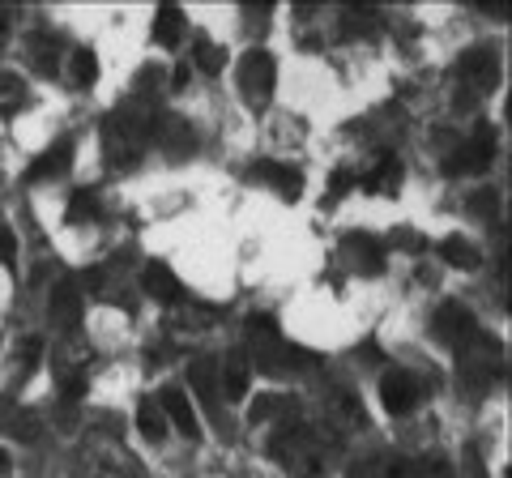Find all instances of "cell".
Instances as JSON below:
<instances>
[{
    "label": "cell",
    "instance_id": "obj_30",
    "mask_svg": "<svg viewBox=\"0 0 512 478\" xmlns=\"http://www.w3.org/2000/svg\"><path fill=\"white\" fill-rule=\"evenodd\" d=\"M94 218H99V201H94V193H73L69 222H94Z\"/></svg>",
    "mask_w": 512,
    "mask_h": 478
},
{
    "label": "cell",
    "instance_id": "obj_25",
    "mask_svg": "<svg viewBox=\"0 0 512 478\" xmlns=\"http://www.w3.org/2000/svg\"><path fill=\"white\" fill-rule=\"evenodd\" d=\"M137 427H141V436L154 440V444L167 436V414H163V406H158L154 397H146V402L137 406Z\"/></svg>",
    "mask_w": 512,
    "mask_h": 478
},
{
    "label": "cell",
    "instance_id": "obj_15",
    "mask_svg": "<svg viewBox=\"0 0 512 478\" xmlns=\"http://www.w3.org/2000/svg\"><path fill=\"white\" fill-rule=\"evenodd\" d=\"M141 286H146V295L158 299V304H180V299H184L180 278H175L171 265H163V261L146 265V274H141Z\"/></svg>",
    "mask_w": 512,
    "mask_h": 478
},
{
    "label": "cell",
    "instance_id": "obj_14",
    "mask_svg": "<svg viewBox=\"0 0 512 478\" xmlns=\"http://www.w3.org/2000/svg\"><path fill=\"white\" fill-rule=\"evenodd\" d=\"M218 380H222V393H227L231 402H244V397H248V385H252V363H248L244 350H231V355L222 359Z\"/></svg>",
    "mask_w": 512,
    "mask_h": 478
},
{
    "label": "cell",
    "instance_id": "obj_8",
    "mask_svg": "<svg viewBox=\"0 0 512 478\" xmlns=\"http://www.w3.org/2000/svg\"><path fill=\"white\" fill-rule=\"evenodd\" d=\"M150 146H158L167 158H188L192 150H197V133H192V124L180 120V116H163V120H154V137H150Z\"/></svg>",
    "mask_w": 512,
    "mask_h": 478
},
{
    "label": "cell",
    "instance_id": "obj_2",
    "mask_svg": "<svg viewBox=\"0 0 512 478\" xmlns=\"http://www.w3.org/2000/svg\"><path fill=\"white\" fill-rule=\"evenodd\" d=\"M269 449H274V457L295 478H316L320 466H325V440H320L312 427H303V423H286L282 432L269 440Z\"/></svg>",
    "mask_w": 512,
    "mask_h": 478
},
{
    "label": "cell",
    "instance_id": "obj_11",
    "mask_svg": "<svg viewBox=\"0 0 512 478\" xmlns=\"http://www.w3.org/2000/svg\"><path fill=\"white\" fill-rule=\"evenodd\" d=\"M252 180L265 184V188H274L282 201H295V197L303 193L299 167H286V163H256V167H252Z\"/></svg>",
    "mask_w": 512,
    "mask_h": 478
},
{
    "label": "cell",
    "instance_id": "obj_6",
    "mask_svg": "<svg viewBox=\"0 0 512 478\" xmlns=\"http://www.w3.org/2000/svg\"><path fill=\"white\" fill-rule=\"evenodd\" d=\"M457 82L466 94H491L500 86V56L491 47H474V52L457 60Z\"/></svg>",
    "mask_w": 512,
    "mask_h": 478
},
{
    "label": "cell",
    "instance_id": "obj_18",
    "mask_svg": "<svg viewBox=\"0 0 512 478\" xmlns=\"http://www.w3.org/2000/svg\"><path fill=\"white\" fill-rule=\"evenodd\" d=\"M346 257L359 274H380L384 269V248L376 244L372 235H346Z\"/></svg>",
    "mask_w": 512,
    "mask_h": 478
},
{
    "label": "cell",
    "instance_id": "obj_5",
    "mask_svg": "<svg viewBox=\"0 0 512 478\" xmlns=\"http://www.w3.org/2000/svg\"><path fill=\"white\" fill-rule=\"evenodd\" d=\"M457 359H461V372L474 389H487L495 380V368H500V342L483 338V333H474L466 346H457Z\"/></svg>",
    "mask_w": 512,
    "mask_h": 478
},
{
    "label": "cell",
    "instance_id": "obj_23",
    "mask_svg": "<svg viewBox=\"0 0 512 478\" xmlns=\"http://www.w3.org/2000/svg\"><path fill=\"white\" fill-rule=\"evenodd\" d=\"M440 257L453 265V269H478L483 265V252H478L470 239H461V235H448L444 244H440Z\"/></svg>",
    "mask_w": 512,
    "mask_h": 478
},
{
    "label": "cell",
    "instance_id": "obj_17",
    "mask_svg": "<svg viewBox=\"0 0 512 478\" xmlns=\"http://www.w3.org/2000/svg\"><path fill=\"white\" fill-rule=\"evenodd\" d=\"M397 184H402V163H397L393 154H384L376 158V167L363 175V193H372V197H384V193H397Z\"/></svg>",
    "mask_w": 512,
    "mask_h": 478
},
{
    "label": "cell",
    "instance_id": "obj_19",
    "mask_svg": "<svg viewBox=\"0 0 512 478\" xmlns=\"http://www.w3.org/2000/svg\"><path fill=\"white\" fill-rule=\"evenodd\" d=\"M384 478H453V470L440 457H410V461H389Z\"/></svg>",
    "mask_w": 512,
    "mask_h": 478
},
{
    "label": "cell",
    "instance_id": "obj_1",
    "mask_svg": "<svg viewBox=\"0 0 512 478\" xmlns=\"http://www.w3.org/2000/svg\"><path fill=\"white\" fill-rule=\"evenodd\" d=\"M154 137V116L141 107H124L116 116H107L103 124V150L111 167H137L150 150Z\"/></svg>",
    "mask_w": 512,
    "mask_h": 478
},
{
    "label": "cell",
    "instance_id": "obj_27",
    "mask_svg": "<svg viewBox=\"0 0 512 478\" xmlns=\"http://www.w3.org/2000/svg\"><path fill=\"white\" fill-rule=\"evenodd\" d=\"M39 359H43V342H39V338H26V342L18 346V355H13V376L26 380L30 372L39 368Z\"/></svg>",
    "mask_w": 512,
    "mask_h": 478
},
{
    "label": "cell",
    "instance_id": "obj_28",
    "mask_svg": "<svg viewBox=\"0 0 512 478\" xmlns=\"http://www.w3.org/2000/svg\"><path fill=\"white\" fill-rule=\"evenodd\" d=\"M192 60H197L201 73H222V65H227V52H222L218 43H192Z\"/></svg>",
    "mask_w": 512,
    "mask_h": 478
},
{
    "label": "cell",
    "instance_id": "obj_7",
    "mask_svg": "<svg viewBox=\"0 0 512 478\" xmlns=\"http://www.w3.org/2000/svg\"><path fill=\"white\" fill-rule=\"evenodd\" d=\"M431 333L444 342V346H466L474 333H478V321H474V312L466 304H440L436 312V321H431Z\"/></svg>",
    "mask_w": 512,
    "mask_h": 478
},
{
    "label": "cell",
    "instance_id": "obj_33",
    "mask_svg": "<svg viewBox=\"0 0 512 478\" xmlns=\"http://www.w3.org/2000/svg\"><path fill=\"white\" fill-rule=\"evenodd\" d=\"M13 257H18V248H13V235L0 231V265H13Z\"/></svg>",
    "mask_w": 512,
    "mask_h": 478
},
{
    "label": "cell",
    "instance_id": "obj_37",
    "mask_svg": "<svg viewBox=\"0 0 512 478\" xmlns=\"http://www.w3.org/2000/svg\"><path fill=\"white\" fill-rule=\"evenodd\" d=\"M9 470H13V457H9L5 449H0V474H9Z\"/></svg>",
    "mask_w": 512,
    "mask_h": 478
},
{
    "label": "cell",
    "instance_id": "obj_32",
    "mask_svg": "<svg viewBox=\"0 0 512 478\" xmlns=\"http://www.w3.org/2000/svg\"><path fill=\"white\" fill-rule=\"evenodd\" d=\"M22 99V82H18V73H5L0 69V103H18Z\"/></svg>",
    "mask_w": 512,
    "mask_h": 478
},
{
    "label": "cell",
    "instance_id": "obj_9",
    "mask_svg": "<svg viewBox=\"0 0 512 478\" xmlns=\"http://www.w3.org/2000/svg\"><path fill=\"white\" fill-rule=\"evenodd\" d=\"M47 312H52V325H60L64 333H73L82 325V312H86V299H82V286L77 282H56L52 286V299H47Z\"/></svg>",
    "mask_w": 512,
    "mask_h": 478
},
{
    "label": "cell",
    "instance_id": "obj_4",
    "mask_svg": "<svg viewBox=\"0 0 512 478\" xmlns=\"http://www.w3.org/2000/svg\"><path fill=\"white\" fill-rule=\"evenodd\" d=\"M491 158H495V124H474V133L461 141V150L448 158L444 171L448 175H483L491 167Z\"/></svg>",
    "mask_w": 512,
    "mask_h": 478
},
{
    "label": "cell",
    "instance_id": "obj_36",
    "mask_svg": "<svg viewBox=\"0 0 512 478\" xmlns=\"http://www.w3.org/2000/svg\"><path fill=\"white\" fill-rule=\"evenodd\" d=\"M9 39V9H0V43Z\"/></svg>",
    "mask_w": 512,
    "mask_h": 478
},
{
    "label": "cell",
    "instance_id": "obj_26",
    "mask_svg": "<svg viewBox=\"0 0 512 478\" xmlns=\"http://www.w3.org/2000/svg\"><path fill=\"white\" fill-rule=\"evenodd\" d=\"M69 73H73V86H94V77H99V60H94L90 47H73L69 52Z\"/></svg>",
    "mask_w": 512,
    "mask_h": 478
},
{
    "label": "cell",
    "instance_id": "obj_24",
    "mask_svg": "<svg viewBox=\"0 0 512 478\" xmlns=\"http://www.w3.org/2000/svg\"><path fill=\"white\" fill-rule=\"evenodd\" d=\"M26 52H30V65H35L39 73L52 77L56 73V60H60V43L52 35H30L26 39Z\"/></svg>",
    "mask_w": 512,
    "mask_h": 478
},
{
    "label": "cell",
    "instance_id": "obj_35",
    "mask_svg": "<svg viewBox=\"0 0 512 478\" xmlns=\"http://www.w3.org/2000/svg\"><path fill=\"white\" fill-rule=\"evenodd\" d=\"M184 82H188V65H184V69H175V77H171V90H184Z\"/></svg>",
    "mask_w": 512,
    "mask_h": 478
},
{
    "label": "cell",
    "instance_id": "obj_10",
    "mask_svg": "<svg viewBox=\"0 0 512 478\" xmlns=\"http://www.w3.org/2000/svg\"><path fill=\"white\" fill-rule=\"evenodd\" d=\"M380 402L389 414H410L414 406L423 402V385L410 372H389L380 380Z\"/></svg>",
    "mask_w": 512,
    "mask_h": 478
},
{
    "label": "cell",
    "instance_id": "obj_29",
    "mask_svg": "<svg viewBox=\"0 0 512 478\" xmlns=\"http://www.w3.org/2000/svg\"><path fill=\"white\" fill-rule=\"evenodd\" d=\"M278 410H295V402H286V397H278V393H261V397L252 402V423L274 419Z\"/></svg>",
    "mask_w": 512,
    "mask_h": 478
},
{
    "label": "cell",
    "instance_id": "obj_21",
    "mask_svg": "<svg viewBox=\"0 0 512 478\" xmlns=\"http://www.w3.org/2000/svg\"><path fill=\"white\" fill-rule=\"evenodd\" d=\"M376 30H380V13L372 5H346V13H342L346 39H363V35H376Z\"/></svg>",
    "mask_w": 512,
    "mask_h": 478
},
{
    "label": "cell",
    "instance_id": "obj_16",
    "mask_svg": "<svg viewBox=\"0 0 512 478\" xmlns=\"http://www.w3.org/2000/svg\"><path fill=\"white\" fill-rule=\"evenodd\" d=\"M73 167V146L69 141H56L52 150H43L35 163H30V180H60Z\"/></svg>",
    "mask_w": 512,
    "mask_h": 478
},
{
    "label": "cell",
    "instance_id": "obj_20",
    "mask_svg": "<svg viewBox=\"0 0 512 478\" xmlns=\"http://www.w3.org/2000/svg\"><path fill=\"white\" fill-rule=\"evenodd\" d=\"M188 385H192V393H197L205 406L214 410V406H218V363H214V359H192Z\"/></svg>",
    "mask_w": 512,
    "mask_h": 478
},
{
    "label": "cell",
    "instance_id": "obj_13",
    "mask_svg": "<svg viewBox=\"0 0 512 478\" xmlns=\"http://www.w3.org/2000/svg\"><path fill=\"white\" fill-rule=\"evenodd\" d=\"M158 406H163L167 423L180 427L188 440H201V423H197V410H192L188 393H180V389H163V393H158Z\"/></svg>",
    "mask_w": 512,
    "mask_h": 478
},
{
    "label": "cell",
    "instance_id": "obj_12",
    "mask_svg": "<svg viewBox=\"0 0 512 478\" xmlns=\"http://www.w3.org/2000/svg\"><path fill=\"white\" fill-rule=\"evenodd\" d=\"M0 432L13 436L18 444H39L43 440V419L26 406H0Z\"/></svg>",
    "mask_w": 512,
    "mask_h": 478
},
{
    "label": "cell",
    "instance_id": "obj_22",
    "mask_svg": "<svg viewBox=\"0 0 512 478\" xmlns=\"http://www.w3.org/2000/svg\"><path fill=\"white\" fill-rule=\"evenodd\" d=\"M154 39L163 47H175L184 39V9L180 5H163L154 13Z\"/></svg>",
    "mask_w": 512,
    "mask_h": 478
},
{
    "label": "cell",
    "instance_id": "obj_3",
    "mask_svg": "<svg viewBox=\"0 0 512 478\" xmlns=\"http://www.w3.org/2000/svg\"><path fill=\"white\" fill-rule=\"evenodd\" d=\"M274 86H278V65L269 52H244L239 60V94L248 99L252 111H265L269 99H274Z\"/></svg>",
    "mask_w": 512,
    "mask_h": 478
},
{
    "label": "cell",
    "instance_id": "obj_34",
    "mask_svg": "<svg viewBox=\"0 0 512 478\" xmlns=\"http://www.w3.org/2000/svg\"><path fill=\"white\" fill-rule=\"evenodd\" d=\"M470 205H474V210H478V214H491V210H495V205H500V197H495V193H491V188H487V193H478V197H474Z\"/></svg>",
    "mask_w": 512,
    "mask_h": 478
},
{
    "label": "cell",
    "instance_id": "obj_31",
    "mask_svg": "<svg viewBox=\"0 0 512 478\" xmlns=\"http://www.w3.org/2000/svg\"><path fill=\"white\" fill-rule=\"evenodd\" d=\"M355 184H359V180H355L350 171H333V184H329V197H325V201H329V205H338Z\"/></svg>",
    "mask_w": 512,
    "mask_h": 478
}]
</instances>
